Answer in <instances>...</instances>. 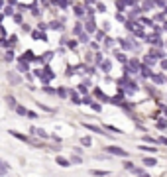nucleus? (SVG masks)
<instances>
[{
  "mask_svg": "<svg viewBox=\"0 0 167 177\" xmlns=\"http://www.w3.org/2000/svg\"><path fill=\"white\" fill-rule=\"evenodd\" d=\"M104 152H108V153H112V156L128 158V152H126V150H122V148H118V146H106V148H104Z\"/></svg>",
  "mask_w": 167,
  "mask_h": 177,
  "instance_id": "nucleus-1",
  "label": "nucleus"
},
{
  "mask_svg": "<svg viewBox=\"0 0 167 177\" xmlns=\"http://www.w3.org/2000/svg\"><path fill=\"white\" fill-rule=\"evenodd\" d=\"M83 126H85V128H89L91 132H98V134H104V128H98V126H94V124H89V122H85ZM104 136H106V134H104Z\"/></svg>",
  "mask_w": 167,
  "mask_h": 177,
  "instance_id": "nucleus-2",
  "label": "nucleus"
},
{
  "mask_svg": "<svg viewBox=\"0 0 167 177\" xmlns=\"http://www.w3.org/2000/svg\"><path fill=\"white\" fill-rule=\"evenodd\" d=\"M148 41L151 43V46H155V47H161V46H163V43H161V40H159L157 35H154V38L149 35V38H148Z\"/></svg>",
  "mask_w": 167,
  "mask_h": 177,
  "instance_id": "nucleus-3",
  "label": "nucleus"
},
{
  "mask_svg": "<svg viewBox=\"0 0 167 177\" xmlns=\"http://www.w3.org/2000/svg\"><path fill=\"white\" fill-rule=\"evenodd\" d=\"M100 69H102V71H106V73H108V71H110V69H112V63H110V61H108V59H104V61H102V63H100Z\"/></svg>",
  "mask_w": 167,
  "mask_h": 177,
  "instance_id": "nucleus-4",
  "label": "nucleus"
},
{
  "mask_svg": "<svg viewBox=\"0 0 167 177\" xmlns=\"http://www.w3.org/2000/svg\"><path fill=\"white\" fill-rule=\"evenodd\" d=\"M94 28H97L94 20H89V22H86V32H89V34H92V32H94Z\"/></svg>",
  "mask_w": 167,
  "mask_h": 177,
  "instance_id": "nucleus-5",
  "label": "nucleus"
},
{
  "mask_svg": "<svg viewBox=\"0 0 167 177\" xmlns=\"http://www.w3.org/2000/svg\"><path fill=\"white\" fill-rule=\"evenodd\" d=\"M94 97H97V99H100V100H104V102L108 100V97H106V94H104L102 91H98V88H97V91H94Z\"/></svg>",
  "mask_w": 167,
  "mask_h": 177,
  "instance_id": "nucleus-6",
  "label": "nucleus"
},
{
  "mask_svg": "<svg viewBox=\"0 0 167 177\" xmlns=\"http://www.w3.org/2000/svg\"><path fill=\"white\" fill-rule=\"evenodd\" d=\"M57 164H59V165H63V167H69V164H71V161H69V159H65V158H61V156H57Z\"/></svg>",
  "mask_w": 167,
  "mask_h": 177,
  "instance_id": "nucleus-7",
  "label": "nucleus"
},
{
  "mask_svg": "<svg viewBox=\"0 0 167 177\" xmlns=\"http://www.w3.org/2000/svg\"><path fill=\"white\" fill-rule=\"evenodd\" d=\"M155 164H157L155 158H146V159H144V165H148V167H154Z\"/></svg>",
  "mask_w": 167,
  "mask_h": 177,
  "instance_id": "nucleus-8",
  "label": "nucleus"
},
{
  "mask_svg": "<svg viewBox=\"0 0 167 177\" xmlns=\"http://www.w3.org/2000/svg\"><path fill=\"white\" fill-rule=\"evenodd\" d=\"M140 71H142V75H144V77H151V75H154V73L149 71V67H148V65H144V67H142Z\"/></svg>",
  "mask_w": 167,
  "mask_h": 177,
  "instance_id": "nucleus-9",
  "label": "nucleus"
},
{
  "mask_svg": "<svg viewBox=\"0 0 167 177\" xmlns=\"http://www.w3.org/2000/svg\"><path fill=\"white\" fill-rule=\"evenodd\" d=\"M89 106H91V108L94 110V112H100V110H102V106H100V105H98V102H94V100L91 102V105H89Z\"/></svg>",
  "mask_w": 167,
  "mask_h": 177,
  "instance_id": "nucleus-10",
  "label": "nucleus"
},
{
  "mask_svg": "<svg viewBox=\"0 0 167 177\" xmlns=\"http://www.w3.org/2000/svg\"><path fill=\"white\" fill-rule=\"evenodd\" d=\"M118 41H120V46L124 47V49H130V47H134V46H132V43H130L128 40H118Z\"/></svg>",
  "mask_w": 167,
  "mask_h": 177,
  "instance_id": "nucleus-11",
  "label": "nucleus"
},
{
  "mask_svg": "<svg viewBox=\"0 0 167 177\" xmlns=\"http://www.w3.org/2000/svg\"><path fill=\"white\" fill-rule=\"evenodd\" d=\"M151 79H154V83H165L163 75H151Z\"/></svg>",
  "mask_w": 167,
  "mask_h": 177,
  "instance_id": "nucleus-12",
  "label": "nucleus"
},
{
  "mask_svg": "<svg viewBox=\"0 0 167 177\" xmlns=\"http://www.w3.org/2000/svg\"><path fill=\"white\" fill-rule=\"evenodd\" d=\"M71 99H73V102H77V105H79V102H83V99L79 97L77 93H73V91H71Z\"/></svg>",
  "mask_w": 167,
  "mask_h": 177,
  "instance_id": "nucleus-13",
  "label": "nucleus"
},
{
  "mask_svg": "<svg viewBox=\"0 0 167 177\" xmlns=\"http://www.w3.org/2000/svg\"><path fill=\"white\" fill-rule=\"evenodd\" d=\"M114 55H116V59H118V61H122V63H126V55H124V53H120V51H116Z\"/></svg>",
  "mask_w": 167,
  "mask_h": 177,
  "instance_id": "nucleus-14",
  "label": "nucleus"
},
{
  "mask_svg": "<svg viewBox=\"0 0 167 177\" xmlns=\"http://www.w3.org/2000/svg\"><path fill=\"white\" fill-rule=\"evenodd\" d=\"M49 28H51V30H61L63 26H61V22H51V24H49Z\"/></svg>",
  "mask_w": 167,
  "mask_h": 177,
  "instance_id": "nucleus-15",
  "label": "nucleus"
},
{
  "mask_svg": "<svg viewBox=\"0 0 167 177\" xmlns=\"http://www.w3.org/2000/svg\"><path fill=\"white\" fill-rule=\"evenodd\" d=\"M73 34H75V35H81V34H83V28H81V24H75Z\"/></svg>",
  "mask_w": 167,
  "mask_h": 177,
  "instance_id": "nucleus-16",
  "label": "nucleus"
},
{
  "mask_svg": "<svg viewBox=\"0 0 167 177\" xmlns=\"http://www.w3.org/2000/svg\"><path fill=\"white\" fill-rule=\"evenodd\" d=\"M24 59H28V61H34V53H32V51H26V53H24Z\"/></svg>",
  "mask_w": 167,
  "mask_h": 177,
  "instance_id": "nucleus-17",
  "label": "nucleus"
},
{
  "mask_svg": "<svg viewBox=\"0 0 167 177\" xmlns=\"http://www.w3.org/2000/svg\"><path fill=\"white\" fill-rule=\"evenodd\" d=\"M10 134H12V136H16L18 140H26V142H28V136H22V134H18V132H10Z\"/></svg>",
  "mask_w": 167,
  "mask_h": 177,
  "instance_id": "nucleus-18",
  "label": "nucleus"
},
{
  "mask_svg": "<svg viewBox=\"0 0 167 177\" xmlns=\"http://www.w3.org/2000/svg\"><path fill=\"white\" fill-rule=\"evenodd\" d=\"M75 14H77V16H83V14H85V10L81 8V6H75Z\"/></svg>",
  "mask_w": 167,
  "mask_h": 177,
  "instance_id": "nucleus-19",
  "label": "nucleus"
},
{
  "mask_svg": "<svg viewBox=\"0 0 167 177\" xmlns=\"http://www.w3.org/2000/svg\"><path fill=\"white\" fill-rule=\"evenodd\" d=\"M81 144H83V146H91V144H92V140H91V138H83V140H81Z\"/></svg>",
  "mask_w": 167,
  "mask_h": 177,
  "instance_id": "nucleus-20",
  "label": "nucleus"
},
{
  "mask_svg": "<svg viewBox=\"0 0 167 177\" xmlns=\"http://www.w3.org/2000/svg\"><path fill=\"white\" fill-rule=\"evenodd\" d=\"M57 94H59V97H67V91H65V88H57Z\"/></svg>",
  "mask_w": 167,
  "mask_h": 177,
  "instance_id": "nucleus-21",
  "label": "nucleus"
},
{
  "mask_svg": "<svg viewBox=\"0 0 167 177\" xmlns=\"http://www.w3.org/2000/svg\"><path fill=\"white\" fill-rule=\"evenodd\" d=\"M124 167L128 169V171H132V169H134V164H132V161H126V164H124Z\"/></svg>",
  "mask_w": 167,
  "mask_h": 177,
  "instance_id": "nucleus-22",
  "label": "nucleus"
},
{
  "mask_svg": "<svg viewBox=\"0 0 167 177\" xmlns=\"http://www.w3.org/2000/svg\"><path fill=\"white\" fill-rule=\"evenodd\" d=\"M71 161H73V164H81V156H73V158H71Z\"/></svg>",
  "mask_w": 167,
  "mask_h": 177,
  "instance_id": "nucleus-23",
  "label": "nucleus"
},
{
  "mask_svg": "<svg viewBox=\"0 0 167 177\" xmlns=\"http://www.w3.org/2000/svg\"><path fill=\"white\" fill-rule=\"evenodd\" d=\"M106 130H110V132H114V134H120V128H114V126H106Z\"/></svg>",
  "mask_w": 167,
  "mask_h": 177,
  "instance_id": "nucleus-24",
  "label": "nucleus"
},
{
  "mask_svg": "<svg viewBox=\"0 0 167 177\" xmlns=\"http://www.w3.org/2000/svg\"><path fill=\"white\" fill-rule=\"evenodd\" d=\"M144 140H146V142H154V144H157V142H159V140H154L151 136H144Z\"/></svg>",
  "mask_w": 167,
  "mask_h": 177,
  "instance_id": "nucleus-25",
  "label": "nucleus"
},
{
  "mask_svg": "<svg viewBox=\"0 0 167 177\" xmlns=\"http://www.w3.org/2000/svg\"><path fill=\"white\" fill-rule=\"evenodd\" d=\"M157 128L159 130H165L167 128V122H157Z\"/></svg>",
  "mask_w": 167,
  "mask_h": 177,
  "instance_id": "nucleus-26",
  "label": "nucleus"
},
{
  "mask_svg": "<svg viewBox=\"0 0 167 177\" xmlns=\"http://www.w3.org/2000/svg\"><path fill=\"white\" fill-rule=\"evenodd\" d=\"M112 43H114V41H112L110 38H106V40H104V46H106V47H110V46H112Z\"/></svg>",
  "mask_w": 167,
  "mask_h": 177,
  "instance_id": "nucleus-27",
  "label": "nucleus"
},
{
  "mask_svg": "<svg viewBox=\"0 0 167 177\" xmlns=\"http://www.w3.org/2000/svg\"><path fill=\"white\" fill-rule=\"evenodd\" d=\"M67 46H69V47H73V49H75V47H77V41H75V40H71V41H67Z\"/></svg>",
  "mask_w": 167,
  "mask_h": 177,
  "instance_id": "nucleus-28",
  "label": "nucleus"
},
{
  "mask_svg": "<svg viewBox=\"0 0 167 177\" xmlns=\"http://www.w3.org/2000/svg\"><path fill=\"white\" fill-rule=\"evenodd\" d=\"M18 114H28V110L22 108V106H18Z\"/></svg>",
  "mask_w": 167,
  "mask_h": 177,
  "instance_id": "nucleus-29",
  "label": "nucleus"
},
{
  "mask_svg": "<svg viewBox=\"0 0 167 177\" xmlns=\"http://www.w3.org/2000/svg\"><path fill=\"white\" fill-rule=\"evenodd\" d=\"M142 150H144V152H155V148H146V146H142Z\"/></svg>",
  "mask_w": 167,
  "mask_h": 177,
  "instance_id": "nucleus-30",
  "label": "nucleus"
},
{
  "mask_svg": "<svg viewBox=\"0 0 167 177\" xmlns=\"http://www.w3.org/2000/svg\"><path fill=\"white\" fill-rule=\"evenodd\" d=\"M116 18H118V22H124V20H126V18H124V16H122V14H120V12H118V14H116Z\"/></svg>",
  "mask_w": 167,
  "mask_h": 177,
  "instance_id": "nucleus-31",
  "label": "nucleus"
},
{
  "mask_svg": "<svg viewBox=\"0 0 167 177\" xmlns=\"http://www.w3.org/2000/svg\"><path fill=\"white\" fill-rule=\"evenodd\" d=\"M8 102H10V106H16V100H14L12 97H8Z\"/></svg>",
  "mask_w": 167,
  "mask_h": 177,
  "instance_id": "nucleus-32",
  "label": "nucleus"
},
{
  "mask_svg": "<svg viewBox=\"0 0 167 177\" xmlns=\"http://www.w3.org/2000/svg\"><path fill=\"white\" fill-rule=\"evenodd\" d=\"M92 175H106V171H91Z\"/></svg>",
  "mask_w": 167,
  "mask_h": 177,
  "instance_id": "nucleus-33",
  "label": "nucleus"
},
{
  "mask_svg": "<svg viewBox=\"0 0 167 177\" xmlns=\"http://www.w3.org/2000/svg\"><path fill=\"white\" fill-rule=\"evenodd\" d=\"M161 69H167V59H163V61H161Z\"/></svg>",
  "mask_w": 167,
  "mask_h": 177,
  "instance_id": "nucleus-34",
  "label": "nucleus"
},
{
  "mask_svg": "<svg viewBox=\"0 0 167 177\" xmlns=\"http://www.w3.org/2000/svg\"><path fill=\"white\" fill-rule=\"evenodd\" d=\"M159 142H161V144H167V138H163V136H161V138H159Z\"/></svg>",
  "mask_w": 167,
  "mask_h": 177,
  "instance_id": "nucleus-35",
  "label": "nucleus"
},
{
  "mask_svg": "<svg viewBox=\"0 0 167 177\" xmlns=\"http://www.w3.org/2000/svg\"><path fill=\"white\" fill-rule=\"evenodd\" d=\"M140 177H149V175H148V173H144V175H140Z\"/></svg>",
  "mask_w": 167,
  "mask_h": 177,
  "instance_id": "nucleus-36",
  "label": "nucleus"
}]
</instances>
